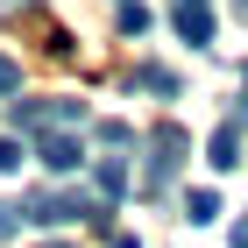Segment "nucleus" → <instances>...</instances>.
I'll use <instances>...</instances> for the list:
<instances>
[{"label": "nucleus", "mask_w": 248, "mask_h": 248, "mask_svg": "<svg viewBox=\"0 0 248 248\" xmlns=\"http://www.w3.org/2000/svg\"><path fill=\"white\" fill-rule=\"evenodd\" d=\"M21 220H36V227H64V220H107L93 191H21Z\"/></svg>", "instance_id": "obj_1"}, {"label": "nucleus", "mask_w": 248, "mask_h": 248, "mask_svg": "<svg viewBox=\"0 0 248 248\" xmlns=\"http://www.w3.org/2000/svg\"><path fill=\"white\" fill-rule=\"evenodd\" d=\"M177 163H185V128H177V121H156V128H149V170H142V191L156 199V191L177 177Z\"/></svg>", "instance_id": "obj_2"}, {"label": "nucleus", "mask_w": 248, "mask_h": 248, "mask_svg": "<svg viewBox=\"0 0 248 248\" xmlns=\"http://www.w3.org/2000/svg\"><path fill=\"white\" fill-rule=\"evenodd\" d=\"M15 128H29V135L85 128V99H15Z\"/></svg>", "instance_id": "obj_3"}, {"label": "nucleus", "mask_w": 248, "mask_h": 248, "mask_svg": "<svg viewBox=\"0 0 248 248\" xmlns=\"http://www.w3.org/2000/svg\"><path fill=\"white\" fill-rule=\"evenodd\" d=\"M36 156H43V170H78V163H85V142H78L71 128H50V135H36Z\"/></svg>", "instance_id": "obj_4"}, {"label": "nucleus", "mask_w": 248, "mask_h": 248, "mask_svg": "<svg viewBox=\"0 0 248 248\" xmlns=\"http://www.w3.org/2000/svg\"><path fill=\"white\" fill-rule=\"evenodd\" d=\"M206 163H213V170H234V163H241V121L213 128V142H206Z\"/></svg>", "instance_id": "obj_5"}, {"label": "nucleus", "mask_w": 248, "mask_h": 248, "mask_svg": "<svg viewBox=\"0 0 248 248\" xmlns=\"http://www.w3.org/2000/svg\"><path fill=\"white\" fill-rule=\"evenodd\" d=\"M177 36L206 50V43H213V15H206V7H177Z\"/></svg>", "instance_id": "obj_6"}, {"label": "nucleus", "mask_w": 248, "mask_h": 248, "mask_svg": "<svg viewBox=\"0 0 248 248\" xmlns=\"http://www.w3.org/2000/svg\"><path fill=\"white\" fill-rule=\"evenodd\" d=\"M93 185L107 191V199H121V191H128V163H121V156H99V163H93Z\"/></svg>", "instance_id": "obj_7"}, {"label": "nucleus", "mask_w": 248, "mask_h": 248, "mask_svg": "<svg viewBox=\"0 0 248 248\" xmlns=\"http://www.w3.org/2000/svg\"><path fill=\"white\" fill-rule=\"evenodd\" d=\"M185 220H191V227H206V220H220V191H206V185H199V191L185 199Z\"/></svg>", "instance_id": "obj_8"}, {"label": "nucleus", "mask_w": 248, "mask_h": 248, "mask_svg": "<svg viewBox=\"0 0 248 248\" xmlns=\"http://www.w3.org/2000/svg\"><path fill=\"white\" fill-rule=\"evenodd\" d=\"M135 85H142V93H163V99H170V93H177V71H163V64H135Z\"/></svg>", "instance_id": "obj_9"}, {"label": "nucleus", "mask_w": 248, "mask_h": 248, "mask_svg": "<svg viewBox=\"0 0 248 248\" xmlns=\"http://www.w3.org/2000/svg\"><path fill=\"white\" fill-rule=\"evenodd\" d=\"M99 142H107V149H128L135 128H128V121H99Z\"/></svg>", "instance_id": "obj_10"}, {"label": "nucleus", "mask_w": 248, "mask_h": 248, "mask_svg": "<svg viewBox=\"0 0 248 248\" xmlns=\"http://www.w3.org/2000/svg\"><path fill=\"white\" fill-rule=\"evenodd\" d=\"M0 99H21V64L0 57Z\"/></svg>", "instance_id": "obj_11"}, {"label": "nucleus", "mask_w": 248, "mask_h": 248, "mask_svg": "<svg viewBox=\"0 0 248 248\" xmlns=\"http://www.w3.org/2000/svg\"><path fill=\"white\" fill-rule=\"evenodd\" d=\"M121 29H128V36H142V29H149V7H135V0H128V7H121Z\"/></svg>", "instance_id": "obj_12"}, {"label": "nucleus", "mask_w": 248, "mask_h": 248, "mask_svg": "<svg viewBox=\"0 0 248 248\" xmlns=\"http://www.w3.org/2000/svg\"><path fill=\"white\" fill-rule=\"evenodd\" d=\"M0 170H21V142L15 135H0Z\"/></svg>", "instance_id": "obj_13"}, {"label": "nucleus", "mask_w": 248, "mask_h": 248, "mask_svg": "<svg viewBox=\"0 0 248 248\" xmlns=\"http://www.w3.org/2000/svg\"><path fill=\"white\" fill-rule=\"evenodd\" d=\"M7 234H21V213L15 206H0V241H7Z\"/></svg>", "instance_id": "obj_14"}, {"label": "nucleus", "mask_w": 248, "mask_h": 248, "mask_svg": "<svg viewBox=\"0 0 248 248\" xmlns=\"http://www.w3.org/2000/svg\"><path fill=\"white\" fill-rule=\"evenodd\" d=\"M234 248H248V220H234Z\"/></svg>", "instance_id": "obj_15"}, {"label": "nucleus", "mask_w": 248, "mask_h": 248, "mask_svg": "<svg viewBox=\"0 0 248 248\" xmlns=\"http://www.w3.org/2000/svg\"><path fill=\"white\" fill-rule=\"evenodd\" d=\"M177 7H206V0H177Z\"/></svg>", "instance_id": "obj_16"}, {"label": "nucleus", "mask_w": 248, "mask_h": 248, "mask_svg": "<svg viewBox=\"0 0 248 248\" xmlns=\"http://www.w3.org/2000/svg\"><path fill=\"white\" fill-rule=\"evenodd\" d=\"M43 248H71V241H43Z\"/></svg>", "instance_id": "obj_17"}, {"label": "nucleus", "mask_w": 248, "mask_h": 248, "mask_svg": "<svg viewBox=\"0 0 248 248\" xmlns=\"http://www.w3.org/2000/svg\"><path fill=\"white\" fill-rule=\"evenodd\" d=\"M241 85H248V71H241Z\"/></svg>", "instance_id": "obj_18"}]
</instances>
